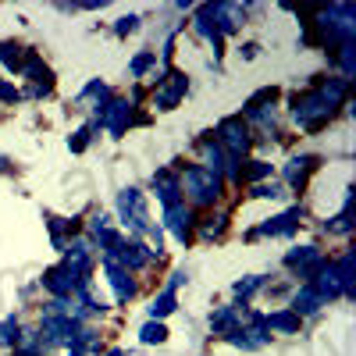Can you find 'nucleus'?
Returning <instances> with one entry per match:
<instances>
[{
	"label": "nucleus",
	"instance_id": "nucleus-15",
	"mask_svg": "<svg viewBox=\"0 0 356 356\" xmlns=\"http://www.w3.org/2000/svg\"><path fill=\"white\" fill-rule=\"evenodd\" d=\"M300 221H303V207H292V211H285V214H275V218H267L264 225H257L253 232H250V239H257V235H296V228H300Z\"/></svg>",
	"mask_w": 356,
	"mask_h": 356
},
{
	"label": "nucleus",
	"instance_id": "nucleus-6",
	"mask_svg": "<svg viewBox=\"0 0 356 356\" xmlns=\"http://www.w3.org/2000/svg\"><path fill=\"white\" fill-rule=\"evenodd\" d=\"M93 264H97L93 239H89V235H72L68 246H65V267L82 285H89V278H93Z\"/></svg>",
	"mask_w": 356,
	"mask_h": 356
},
{
	"label": "nucleus",
	"instance_id": "nucleus-36",
	"mask_svg": "<svg viewBox=\"0 0 356 356\" xmlns=\"http://www.w3.org/2000/svg\"><path fill=\"white\" fill-rule=\"evenodd\" d=\"M324 232H332V235H349V232H353V214L342 211V214L328 218V221H324Z\"/></svg>",
	"mask_w": 356,
	"mask_h": 356
},
{
	"label": "nucleus",
	"instance_id": "nucleus-17",
	"mask_svg": "<svg viewBox=\"0 0 356 356\" xmlns=\"http://www.w3.org/2000/svg\"><path fill=\"white\" fill-rule=\"evenodd\" d=\"M104 275H107V285L114 289V303H129L132 296H136V282L129 278L132 271H125V267H118L114 260H104Z\"/></svg>",
	"mask_w": 356,
	"mask_h": 356
},
{
	"label": "nucleus",
	"instance_id": "nucleus-29",
	"mask_svg": "<svg viewBox=\"0 0 356 356\" xmlns=\"http://www.w3.org/2000/svg\"><path fill=\"white\" fill-rule=\"evenodd\" d=\"M271 175H275V164H267V161H250L246 171L239 175V182H246V186H260L264 178H271Z\"/></svg>",
	"mask_w": 356,
	"mask_h": 356
},
{
	"label": "nucleus",
	"instance_id": "nucleus-28",
	"mask_svg": "<svg viewBox=\"0 0 356 356\" xmlns=\"http://www.w3.org/2000/svg\"><path fill=\"white\" fill-rule=\"evenodd\" d=\"M168 335H171V332H168L164 321H146L143 328H139V342H143V346H164Z\"/></svg>",
	"mask_w": 356,
	"mask_h": 356
},
{
	"label": "nucleus",
	"instance_id": "nucleus-31",
	"mask_svg": "<svg viewBox=\"0 0 356 356\" xmlns=\"http://www.w3.org/2000/svg\"><path fill=\"white\" fill-rule=\"evenodd\" d=\"M22 61H25V47H18V43H0V65H4L8 72H18Z\"/></svg>",
	"mask_w": 356,
	"mask_h": 356
},
{
	"label": "nucleus",
	"instance_id": "nucleus-30",
	"mask_svg": "<svg viewBox=\"0 0 356 356\" xmlns=\"http://www.w3.org/2000/svg\"><path fill=\"white\" fill-rule=\"evenodd\" d=\"M150 68H157V50H139L132 61H129V75L132 79H143Z\"/></svg>",
	"mask_w": 356,
	"mask_h": 356
},
{
	"label": "nucleus",
	"instance_id": "nucleus-27",
	"mask_svg": "<svg viewBox=\"0 0 356 356\" xmlns=\"http://www.w3.org/2000/svg\"><path fill=\"white\" fill-rule=\"evenodd\" d=\"M146 310H150V321H164V317H171V314L178 310V296H175L171 289H164V292L154 296V303L146 307Z\"/></svg>",
	"mask_w": 356,
	"mask_h": 356
},
{
	"label": "nucleus",
	"instance_id": "nucleus-11",
	"mask_svg": "<svg viewBox=\"0 0 356 356\" xmlns=\"http://www.w3.org/2000/svg\"><path fill=\"white\" fill-rule=\"evenodd\" d=\"M246 328H239V332H232V335H225L235 349H243V353H257V349H264L267 342H271V332H267V324H264V317L260 314H246Z\"/></svg>",
	"mask_w": 356,
	"mask_h": 356
},
{
	"label": "nucleus",
	"instance_id": "nucleus-1",
	"mask_svg": "<svg viewBox=\"0 0 356 356\" xmlns=\"http://www.w3.org/2000/svg\"><path fill=\"white\" fill-rule=\"evenodd\" d=\"M178 189H182V200H189V207H211L225 196V178L200 164H189L178 175Z\"/></svg>",
	"mask_w": 356,
	"mask_h": 356
},
{
	"label": "nucleus",
	"instance_id": "nucleus-7",
	"mask_svg": "<svg viewBox=\"0 0 356 356\" xmlns=\"http://www.w3.org/2000/svg\"><path fill=\"white\" fill-rule=\"evenodd\" d=\"M132 104L125 100V97H111L104 107H100V114L93 118V125L97 129H104L111 139H122L129 129H132Z\"/></svg>",
	"mask_w": 356,
	"mask_h": 356
},
{
	"label": "nucleus",
	"instance_id": "nucleus-8",
	"mask_svg": "<svg viewBox=\"0 0 356 356\" xmlns=\"http://www.w3.org/2000/svg\"><path fill=\"white\" fill-rule=\"evenodd\" d=\"M214 139L221 143L225 154L239 157V161H243V154H250V146H253V136H250V125L243 122V114L225 118V122L218 125V136H214Z\"/></svg>",
	"mask_w": 356,
	"mask_h": 356
},
{
	"label": "nucleus",
	"instance_id": "nucleus-35",
	"mask_svg": "<svg viewBox=\"0 0 356 356\" xmlns=\"http://www.w3.org/2000/svg\"><path fill=\"white\" fill-rule=\"evenodd\" d=\"M339 65H342V79L349 82V79L356 75V47H353V43L339 47Z\"/></svg>",
	"mask_w": 356,
	"mask_h": 356
},
{
	"label": "nucleus",
	"instance_id": "nucleus-12",
	"mask_svg": "<svg viewBox=\"0 0 356 356\" xmlns=\"http://www.w3.org/2000/svg\"><path fill=\"white\" fill-rule=\"evenodd\" d=\"M193 207L186 203V200H178V203H171V207H164V232H171V239L175 243H189L193 239Z\"/></svg>",
	"mask_w": 356,
	"mask_h": 356
},
{
	"label": "nucleus",
	"instance_id": "nucleus-13",
	"mask_svg": "<svg viewBox=\"0 0 356 356\" xmlns=\"http://www.w3.org/2000/svg\"><path fill=\"white\" fill-rule=\"evenodd\" d=\"M43 289L50 292V300H75V292L82 289V282L68 271L65 264H57V267H50V271H43Z\"/></svg>",
	"mask_w": 356,
	"mask_h": 356
},
{
	"label": "nucleus",
	"instance_id": "nucleus-26",
	"mask_svg": "<svg viewBox=\"0 0 356 356\" xmlns=\"http://www.w3.org/2000/svg\"><path fill=\"white\" fill-rule=\"evenodd\" d=\"M267 285V278L264 275H246V278H239V282H235L232 285V296H235V303H239V307H246L250 300H253V296L260 292Z\"/></svg>",
	"mask_w": 356,
	"mask_h": 356
},
{
	"label": "nucleus",
	"instance_id": "nucleus-40",
	"mask_svg": "<svg viewBox=\"0 0 356 356\" xmlns=\"http://www.w3.org/2000/svg\"><path fill=\"white\" fill-rule=\"evenodd\" d=\"M0 100H4V104H18V100H22V93H18V89H15L11 82H0Z\"/></svg>",
	"mask_w": 356,
	"mask_h": 356
},
{
	"label": "nucleus",
	"instance_id": "nucleus-14",
	"mask_svg": "<svg viewBox=\"0 0 356 356\" xmlns=\"http://www.w3.org/2000/svg\"><path fill=\"white\" fill-rule=\"evenodd\" d=\"M317 157L314 154H296V157H289V164L282 168V186L285 189H292V193H303L307 189V178H310V171H317Z\"/></svg>",
	"mask_w": 356,
	"mask_h": 356
},
{
	"label": "nucleus",
	"instance_id": "nucleus-10",
	"mask_svg": "<svg viewBox=\"0 0 356 356\" xmlns=\"http://www.w3.org/2000/svg\"><path fill=\"white\" fill-rule=\"evenodd\" d=\"M246 11L250 4H235V0H218V4H211V22L218 29V36H232V33H239V29L246 25Z\"/></svg>",
	"mask_w": 356,
	"mask_h": 356
},
{
	"label": "nucleus",
	"instance_id": "nucleus-44",
	"mask_svg": "<svg viewBox=\"0 0 356 356\" xmlns=\"http://www.w3.org/2000/svg\"><path fill=\"white\" fill-rule=\"evenodd\" d=\"M68 356H86V353L82 349H68Z\"/></svg>",
	"mask_w": 356,
	"mask_h": 356
},
{
	"label": "nucleus",
	"instance_id": "nucleus-3",
	"mask_svg": "<svg viewBox=\"0 0 356 356\" xmlns=\"http://www.w3.org/2000/svg\"><path fill=\"white\" fill-rule=\"evenodd\" d=\"M317 29L324 33V40H328V43H339V47L353 43V36H356V8L353 4H332V8H324L317 15Z\"/></svg>",
	"mask_w": 356,
	"mask_h": 356
},
{
	"label": "nucleus",
	"instance_id": "nucleus-42",
	"mask_svg": "<svg viewBox=\"0 0 356 356\" xmlns=\"http://www.w3.org/2000/svg\"><path fill=\"white\" fill-rule=\"evenodd\" d=\"M257 54H260V47H257V43H246V47H243V57H246V61H253Z\"/></svg>",
	"mask_w": 356,
	"mask_h": 356
},
{
	"label": "nucleus",
	"instance_id": "nucleus-32",
	"mask_svg": "<svg viewBox=\"0 0 356 356\" xmlns=\"http://www.w3.org/2000/svg\"><path fill=\"white\" fill-rule=\"evenodd\" d=\"M250 196L253 200H285L289 189L282 182H260V186H250Z\"/></svg>",
	"mask_w": 356,
	"mask_h": 356
},
{
	"label": "nucleus",
	"instance_id": "nucleus-16",
	"mask_svg": "<svg viewBox=\"0 0 356 356\" xmlns=\"http://www.w3.org/2000/svg\"><path fill=\"white\" fill-rule=\"evenodd\" d=\"M193 33L200 36V40H207L214 47V65L221 68V54H225V40L218 36V29H214V22H211V4H200L196 11H193Z\"/></svg>",
	"mask_w": 356,
	"mask_h": 356
},
{
	"label": "nucleus",
	"instance_id": "nucleus-41",
	"mask_svg": "<svg viewBox=\"0 0 356 356\" xmlns=\"http://www.w3.org/2000/svg\"><path fill=\"white\" fill-rule=\"evenodd\" d=\"M186 282H189V275H186V271H171V278H168V289H171V292H178V289H182Z\"/></svg>",
	"mask_w": 356,
	"mask_h": 356
},
{
	"label": "nucleus",
	"instance_id": "nucleus-38",
	"mask_svg": "<svg viewBox=\"0 0 356 356\" xmlns=\"http://www.w3.org/2000/svg\"><path fill=\"white\" fill-rule=\"evenodd\" d=\"M225 225H228V218H225V214H214L211 221L200 228V235H203V239H218V235L225 232Z\"/></svg>",
	"mask_w": 356,
	"mask_h": 356
},
{
	"label": "nucleus",
	"instance_id": "nucleus-19",
	"mask_svg": "<svg viewBox=\"0 0 356 356\" xmlns=\"http://www.w3.org/2000/svg\"><path fill=\"white\" fill-rule=\"evenodd\" d=\"M111 100V89L100 82V79H93V82H86L82 89H79V97H75V111H89V114H100V107Z\"/></svg>",
	"mask_w": 356,
	"mask_h": 356
},
{
	"label": "nucleus",
	"instance_id": "nucleus-24",
	"mask_svg": "<svg viewBox=\"0 0 356 356\" xmlns=\"http://www.w3.org/2000/svg\"><path fill=\"white\" fill-rule=\"evenodd\" d=\"M18 75L29 79L33 86H54V75H50V68L43 65V57H40L36 50H25V61H22Z\"/></svg>",
	"mask_w": 356,
	"mask_h": 356
},
{
	"label": "nucleus",
	"instance_id": "nucleus-4",
	"mask_svg": "<svg viewBox=\"0 0 356 356\" xmlns=\"http://www.w3.org/2000/svg\"><path fill=\"white\" fill-rule=\"evenodd\" d=\"M332 107L324 104L317 93H303V97H292V122L300 125L303 132H321L324 125L332 122Z\"/></svg>",
	"mask_w": 356,
	"mask_h": 356
},
{
	"label": "nucleus",
	"instance_id": "nucleus-25",
	"mask_svg": "<svg viewBox=\"0 0 356 356\" xmlns=\"http://www.w3.org/2000/svg\"><path fill=\"white\" fill-rule=\"evenodd\" d=\"M264 324H267V332H278V335H300V324H303V321L285 307V310L267 314V317H264Z\"/></svg>",
	"mask_w": 356,
	"mask_h": 356
},
{
	"label": "nucleus",
	"instance_id": "nucleus-39",
	"mask_svg": "<svg viewBox=\"0 0 356 356\" xmlns=\"http://www.w3.org/2000/svg\"><path fill=\"white\" fill-rule=\"evenodd\" d=\"M139 15H125V18H118L114 22V36H129V33H136V29H139Z\"/></svg>",
	"mask_w": 356,
	"mask_h": 356
},
{
	"label": "nucleus",
	"instance_id": "nucleus-21",
	"mask_svg": "<svg viewBox=\"0 0 356 356\" xmlns=\"http://www.w3.org/2000/svg\"><path fill=\"white\" fill-rule=\"evenodd\" d=\"M150 189H154V196H157L164 207H171V203L182 200V189H178V175H175L171 168L154 171V178H150Z\"/></svg>",
	"mask_w": 356,
	"mask_h": 356
},
{
	"label": "nucleus",
	"instance_id": "nucleus-2",
	"mask_svg": "<svg viewBox=\"0 0 356 356\" xmlns=\"http://www.w3.org/2000/svg\"><path fill=\"white\" fill-rule=\"evenodd\" d=\"M118 221H122V228L132 235V239H143V235L150 232V211H146L143 189L125 186L122 193H118Z\"/></svg>",
	"mask_w": 356,
	"mask_h": 356
},
{
	"label": "nucleus",
	"instance_id": "nucleus-23",
	"mask_svg": "<svg viewBox=\"0 0 356 356\" xmlns=\"http://www.w3.org/2000/svg\"><path fill=\"white\" fill-rule=\"evenodd\" d=\"M321 307H324V300L314 292V285L310 282H303L300 289H296V296H292V303H289V310L296 314V317H314V314H321Z\"/></svg>",
	"mask_w": 356,
	"mask_h": 356
},
{
	"label": "nucleus",
	"instance_id": "nucleus-43",
	"mask_svg": "<svg viewBox=\"0 0 356 356\" xmlns=\"http://www.w3.org/2000/svg\"><path fill=\"white\" fill-rule=\"evenodd\" d=\"M107 356H125V349H111Z\"/></svg>",
	"mask_w": 356,
	"mask_h": 356
},
{
	"label": "nucleus",
	"instance_id": "nucleus-5",
	"mask_svg": "<svg viewBox=\"0 0 356 356\" xmlns=\"http://www.w3.org/2000/svg\"><path fill=\"white\" fill-rule=\"evenodd\" d=\"M186 93H189V75L178 72V68H171V72H164V75L154 82L150 104H154V111H175L178 104L186 100Z\"/></svg>",
	"mask_w": 356,
	"mask_h": 356
},
{
	"label": "nucleus",
	"instance_id": "nucleus-33",
	"mask_svg": "<svg viewBox=\"0 0 356 356\" xmlns=\"http://www.w3.org/2000/svg\"><path fill=\"white\" fill-rule=\"evenodd\" d=\"M18 335H22V324H18V317H15V314H8L4 321H0V346L11 349V346L18 342Z\"/></svg>",
	"mask_w": 356,
	"mask_h": 356
},
{
	"label": "nucleus",
	"instance_id": "nucleus-20",
	"mask_svg": "<svg viewBox=\"0 0 356 356\" xmlns=\"http://www.w3.org/2000/svg\"><path fill=\"white\" fill-rule=\"evenodd\" d=\"M310 285H314V292L321 296L324 303L342 300V278H339V271H335V264H332V260L321 267V271H317V278H314Z\"/></svg>",
	"mask_w": 356,
	"mask_h": 356
},
{
	"label": "nucleus",
	"instance_id": "nucleus-37",
	"mask_svg": "<svg viewBox=\"0 0 356 356\" xmlns=\"http://www.w3.org/2000/svg\"><path fill=\"white\" fill-rule=\"evenodd\" d=\"M111 228H114V218L100 211V214L89 218V232H86V235H89V239H97V235H104V232H111Z\"/></svg>",
	"mask_w": 356,
	"mask_h": 356
},
{
	"label": "nucleus",
	"instance_id": "nucleus-22",
	"mask_svg": "<svg viewBox=\"0 0 356 356\" xmlns=\"http://www.w3.org/2000/svg\"><path fill=\"white\" fill-rule=\"evenodd\" d=\"M314 93L324 100V104H328L332 111L335 107H342L346 100H349V82L342 79V75H328V79H317V89H314Z\"/></svg>",
	"mask_w": 356,
	"mask_h": 356
},
{
	"label": "nucleus",
	"instance_id": "nucleus-34",
	"mask_svg": "<svg viewBox=\"0 0 356 356\" xmlns=\"http://www.w3.org/2000/svg\"><path fill=\"white\" fill-rule=\"evenodd\" d=\"M93 132H100V129H97L93 122H89V125H82L79 132H72V136H68V150H72V154H82L86 146L93 143Z\"/></svg>",
	"mask_w": 356,
	"mask_h": 356
},
{
	"label": "nucleus",
	"instance_id": "nucleus-9",
	"mask_svg": "<svg viewBox=\"0 0 356 356\" xmlns=\"http://www.w3.org/2000/svg\"><path fill=\"white\" fill-rule=\"evenodd\" d=\"M282 264L289 267V271H292L296 278L314 282V278H317V271H321L324 264H328V257H324V250H321V246H292V250L282 257Z\"/></svg>",
	"mask_w": 356,
	"mask_h": 356
},
{
	"label": "nucleus",
	"instance_id": "nucleus-18",
	"mask_svg": "<svg viewBox=\"0 0 356 356\" xmlns=\"http://www.w3.org/2000/svg\"><path fill=\"white\" fill-rule=\"evenodd\" d=\"M243 321H246V307H239V303L218 307V310L211 314V332L225 339V335H232V332H239V328H243Z\"/></svg>",
	"mask_w": 356,
	"mask_h": 356
}]
</instances>
